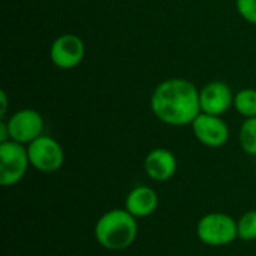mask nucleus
<instances>
[{
    "mask_svg": "<svg viewBox=\"0 0 256 256\" xmlns=\"http://www.w3.org/2000/svg\"><path fill=\"white\" fill-rule=\"evenodd\" d=\"M30 166L44 174L57 172L64 164L63 147L51 136L40 135L27 146Z\"/></svg>",
    "mask_w": 256,
    "mask_h": 256,
    "instance_id": "nucleus-5",
    "label": "nucleus"
},
{
    "mask_svg": "<svg viewBox=\"0 0 256 256\" xmlns=\"http://www.w3.org/2000/svg\"><path fill=\"white\" fill-rule=\"evenodd\" d=\"M30 166L27 146L15 141L0 142V184L12 188L18 184Z\"/></svg>",
    "mask_w": 256,
    "mask_h": 256,
    "instance_id": "nucleus-4",
    "label": "nucleus"
},
{
    "mask_svg": "<svg viewBox=\"0 0 256 256\" xmlns=\"http://www.w3.org/2000/svg\"><path fill=\"white\" fill-rule=\"evenodd\" d=\"M234 108L246 118L256 117V90L243 88L234 94Z\"/></svg>",
    "mask_w": 256,
    "mask_h": 256,
    "instance_id": "nucleus-12",
    "label": "nucleus"
},
{
    "mask_svg": "<svg viewBox=\"0 0 256 256\" xmlns=\"http://www.w3.org/2000/svg\"><path fill=\"white\" fill-rule=\"evenodd\" d=\"M0 100H2L0 116H2V118H4V114H6V110H8V100H6V93L4 92H0Z\"/></svg>",
    "mask_w": 256,
    "mask_h": 256,
    "instance_id": "nucleus-16",
    "label": "nucleus"
},
{
    "mask_svg": "<svg viewBox=\"0 0 256 256\" xmlns=\"http://www.w3.org/2000/svg\"><path fill=\"white\" fill-rule=\"evenodd\" d=\"M153 114L165 124L188 126L200 116V90L183 78L162 81L150 99Z\"/></svg>",
    "mask_w": 256,
    "mask_h": 256,
    "instance_id": "nucleus-1",
    "label": "nucleus"
},
{
    "mask_svg": "<svg viewBox=\"0 0 256 256\" xmlns=\"http://www.w3.org/2000/svg\"><path fill=\"white\" fill-rule=\"evenodd\" d=\"M234 105V94L228 84L222 81H212L200 90L201 112L212 116L225 114Z\"/></svg>",
    "mask_w": 256,
    "mask_h": 256,
    "instance_id": "nucleus-9",
    "label": "nucleus"
},
{
    "mask_svg": "<svg viewBox=\"0 0 256 256\" xmlns=\"http://www.w3.org/2000/svg\"><path fill=\"white\" fill-rule=\"evenodd\" d=\"M144 172L153 182L164 183L177 172V159L168 148H153L144 159Z\"/></svg>",
    "mask_w": 256,
    "mask_h": 256,
    "instance_id": "nucleus-10",
    "label": "nucleus"
},
{
    "mask_svg": "<svg viewBox=\"0 0 256 256\" xmlns=\"http://www.w3.org/2000/svg\"><path fill=\"white\" fill-rule=\"evenodd\" d=\"M6 124L10 141L20 142L22 146H28L44 132V118L32 108H24L14 112L6 120Z\"/></svg>",
    "mask_w": 256,
    "mask_h": 256,
    "instance_id": "nucleus-6",
    "label": "nucleus"
},
{
    "mask_svg": "<svg viewBox=\"0 0 256 256\" xmlns=\"http://www.w3.org/2000/svg\"><path fill=\"white\" fill-rule=\"evenodd\" d=\"M237 232L238 238L243 242H255L256 240V210H249L237 220Z\"/></svg>",
    "mask_w": 256,
    "mask_h": 256,
    "instance_id": "nucleus-14",
    "label": "nucleus"
},
{
    "mask_svg": "<svg viewBox=\"0 0 256 256\" xmlns=\"http://www.w3.org/2000/svg\"><path fill=\"white\" fill-rule=\"evenodd\" d=\"M138 237V222L126 208H112L104 213L94 225V238L106 250L129 249Z\"/></svg>",
    "mask_w": 256,
    "mask_h": 256,
    "instance_id": "nucleus-2",
    "label": "nucleus"
},
{
    "mask_svg": "<svg viewBox=\"0 0 256 256\" xmlns=\"http://www.w3.org/2000/svg\"><path fill=\"white\" fill-rule=\"evenodd\" d=\"M158 206H159L158 192L148 186L134 188L124 200V208L136 219L152 216L158 210Z\"/></svg>",
    "mask_w": 256,
    "mask_h": 256,
    "instance_id": "nucleus-11",
    "label": "nucleus"
},
{
    "mask_svg": "<svg viewBox=\"0 0 256 256\" xmlns=\"http://www.w3.org/2000/svg\"><path fill=\"white\" fill-rule=\"evenodd\" d=\"M238 14L250 24H256V0H236Z\"/></svg>",
    "mask_w": 256,
    "mask_h": 256,
    "instance_id": "nucleus-15",
    "label": "nucleus"
},
{
    "mask_svg": "<svg viewBox=\"0 0 256 256\" xmlns=\"http://www.w3.org/2000/svg\"><path fill=\"white\" fill-rule=\"evenodd\" d=\"M238 141L244 153L256 156V117L246 118L240 128Z\"/></svg>",
    "mask_w": 256,
    "mask_h": 256,
    "instance_id": "nucleus-13",
    "label": "nucleus"
},
{
    "mask_svg": "<svg viewBox=\"0 0 256 256\" xmlns=\"http://www.w3.org/2000/svg\"><path fill=\"white\" fill-rule=\"evenodd\" d=\"M192 130L195 138L202 146L210 148L224 147L230 140L228 124L220 118V116L200 112V116L192 123Z\"/></svg>",
    "mask_w": 256,
    "mask_h": 256,
    "instance_id": "nucleus-8",
    "label": "nucleus"
},
{
    "mask_svg": "<svg viewBox=\"0 0 256 256\" xmlns=\"http://www.w3.org/2000/svg\"><path fill=\"white\" fill-rule=\"evenodd\" d=\"M198 240L210 248H224L238 238L237 220L226 213L204 214L196 224Z\"/></svg>",
    "mask_w": 256,
    "mask_h": 256,
    "instance_id": "nucleus-3",
    "label": "nucleus"
},
{
    "mask_svg": "<svg viewBox=\"0 0 256 256\" xmlns=\"http://www.w3.org/2000/svg\"><path fill=\"white\" fill-rule=\"evenodd\" d=\"M86 56V45L82 39L72 33H64L58 36L50 48L51 62L58 69H74L76 68Z\"/></svg>",
    "mask_w": 256,
    "mask_h": 256,
    "instance_id": "nucleus-7",
    "label": "nucleus"
}]
</instances>
